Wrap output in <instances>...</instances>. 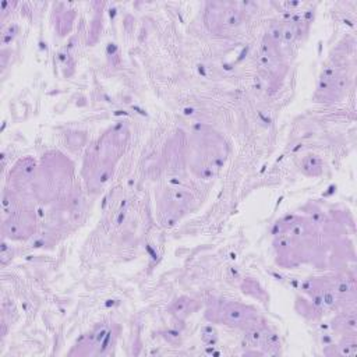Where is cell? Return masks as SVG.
<instances>
[{
  "mask_svg": "<svg viewBox=\"0 0 357 357\" xmlns=\"http://www.w3.org/2000/svg\"><path fill=\"white\" fill-rule=\"evenodd\" d=\"M273 234L278 264L284 268L303 264L331 268L347 254L346 231L322 213L286 216L276 223Z\"/></svg>",
  "mask_w": 357,
  "mask_h": 357,
  "instance_id": "1",
  "label": "cell"
},
{
  "mask_svg": "<svg viewBox=\"0 0 357 357\" xmlns=\"http://www.w3.org/2000/svg\"><path fill=\"white\" fill-rule=\"evenodd\" d=\"M128 139L127 126L119 123L109 127L91 144L82 162V178L89 191L96 192L109 183L127 149Z\"/></svg>",
  "mask_w": 357,
  "mask_h": 357,
  "instance_id": "2",
  "label": "cell"
},
{
  "mask_svg": "<svg viewBox=\"0 0 357 357\" xmlns=\"http://www.w3.org/2000/svg\"><path fill=\"white\" fill-rule=\"evenodd\" d=\"M183 158L198 178L213 177L227 159V144L213 128L199 126L185 134Z\"/></svg>",
  "mask_w": 357,
  "mask_h": 357,
  "instance_id": "3",
  "label": "cell"
},
{
  "mask_svg": "<svg viewBox=\"0 0 357 357\" xmlns=\"http://www.w3.org/2000/svg\"><path fill=\"white\" fill-rule=\"evenodd\" d=\"M301 289L317 311L332 310L340 312L354 310L356 280L347 272L310 278L303 283Z\"/></svg>",
  "mask_w": 357,
  "mask_h": 357,
  "instance_id": "4",
  "label": "cell"
},
{
  "mask_svg": "<svg viewBox=\"0 0 357 357\" xmlns=\"http://www.w3.org/2000/svg\"><path fill=\"white\" fill-rule=\"evenodd\" d=\"M205 318L212 324H222L244 332L265 322L254 307L233 300L209 303L205 310Z\"/></svg>",
  "mask_w": 357,
  "mask_h": 357,
  "instance_id": "5",
  "label": "cell"
},
{
  "mask_svg": "<svg viewBox=\"0 0 357 357\" xmlns=\"http://www.w3.org/2000/svg\"><path fill=\"white\" fill-rule=\"evenodd\" d=\"M195 204L194 194L181 185H167L156 197V212L165 226L176 225L181 218L192 211Z\"/></svg>",
  "mask_w": 357,
  "mask_h": 357,
  "instance_id": "6",
  "label": "cell"
},
{
  "mask_svg": "<svg viewBox=\"0 0 357 357\" xmlns=\"http://www.w3.org/2000/svg\"><path fill=\"white\" fill-rule=\"evenodd\" d=\"M117 339L116 325L110 321L95 324L81 335L68 351L70 356H106L112 353Z\"/></svg>",
  "mask_w": 357,
  "mask_h": 357,
  "instance_id": "7",
  "label": "cell"
},
{
  "mask_svg": "<svg viewBox=\"0 0 357 357\" xmlns=\"http://www.w3.org/2000/svg\"><path fill=\"white\" fill-rule=\"evenodd\" d=\"M245 22V13L237 3H209L205 10V24L211 32L231 36Z\"/></svg>",
  "mask_w": 357,
  "mask_h": 357,
  "instance_id": "8",
  "label": "cell"
},
{
  "mask_svg": "<svg viewBox=\"0 0 357 357\" xmlns=\"http://www.w3.org/2000/svg\"><path fill=\"white\" fill-rule=\"evenodd\" d=\"M347 82H349L347 63L340 60H336V61L333 60L322 71L321 78L318 81L315 96L317 99H319V102H336L344 95L347 89Z\"/></svg>",
  "mask_w": 357,
  "mask_h": 357,
  "instance_id": "9",
  "label": "cell"
},
{
  "mask_svg": "<svg viewBox=\"0 0 357 357\" xmlns=\"http://www.w3.org/2000/svg\"><path fill=\"white\" fill-rule=\"evenodd\" d=\"M38 225L35 209H15L3 222V233L11 240H22L35 233Z\"/></svg>",
  "mask_w": 357,
  "mask_h": 357,
  "instance_id": "10",
  "label": "cell"
},
{
  "mask_svg": "<svg viewBox=\"0 0 357 357\" xmlns=\"http://www.w3.org/2000/svg\"><path fill=\"white\" fill-rule=\"evenodd\" d=\"M191 304H194V300H191V298H180V300H177L172 305V314L177 315L178 318L187 317L188 314H191L195 310V307H190L188 308V305H191Z\"/></svg>",
  "mask_w": 357,
  "mask_h": 357,
  "instance_id": "11",
  "label": "cell"
},
{
  "mask_svg": "<svg viewBox=\"0 0 357 357\" xmlns=\"http://www.w3.org/2000/svg\"><path fill=\"white\" fill-rule=\"evenodd\" d=\"M303 170L305 174L308 176H315L321 172V162L318 158H315L314 155H310L307 156L304 160H303Z\"/></svg>",
  "mask_w": 357,
  "mask_h": 357,
  "instance_id": "12",
  "label": "cell"
}]
</instances>
